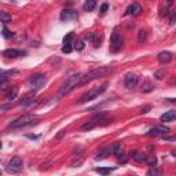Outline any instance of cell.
Here are the masks:
<instances>
[{
    "instance_id": "cell-1",
    "label": "cell",
    "mask_w": 176,
    "mask_h": 176,
    "mask_svg": "<svg viewBox=\"0 0 176 176\" xmlns=\"http://www.w3.org/2000/svg\"><path fill=\"white\" fill-rule=\"evenodd\" d=\"M114 69L113 68H109V66H100L98 69H94L91 72L85 73L84 76H81V81H80V85H84L89 81L95 80V79H99V77H103V76H107L113 72Z\"/></svg>"
},
{
    "instance_id": "cell-2",
    "label": "cell",
    "mask_w": 176,
    "mask_h": 176,
    "mask_svg": "<svg viewBox=\"0 0 176 176\" xmlns=\"http://www.w3.org/2000/svg\"><path fill=\"white\" fill-rule=\"evenodd\" d=\"M80 81H81V74L80 73L70 76L68 80H66V83L62 85V88H61L59 96H63V95H66V94H69L70 91H73L77 85H80Z\"/></svg>"
},
{
    "instance_id": "cell-3",
    "label": "cell",
    "mask_w": 176,
    "mask_h": 176,
    "mask_svg": "<svg viewBox=\"0 0 176 176\" xmlns=\"http://www.w3.org/2000/svg\"><path fill=\"white\" fill-rule=\"evenodd\" d=\"M109 87L107 83H105L102 87H98V88H94V89H91V91H88L85 92L84 95L81 96V99H80V103H87V102H89V100H94L96 99L99 95H102L105 91H106V88Z\"/></svg>"
},
{
    "instance_id": "cell-4",
    "label": "cell",
    "mask_w": 176,
    "mask_h": 176,
    "mask_svg": "<svg viewBox=\"0 0 176 176\" xmlns=\"http://www.w3.org/2000/svg\"><path fill=\"white\" fill-rule=\"evenodd\" d=\"M124 44V37L118 30H114L110 37V52H118L123 48Z\"/></svg>"
},
{
    "instance_id": "cell-5",
    "label": "cell",
    "mask_w": 176,
    "mask_h": 176,
    "mask_svg": "<svg viewBox=\"0 0 176 176\" xmlns=\"http://www.w3.org/2000/svg\"><path fill=\"white\" fill-rule=\"evenodd\" d=\"M35 120V117L30 116V114H24V116L18 117L14 121H11L8 124V128H21V127H25V125H30Z\"/></svg>"
},
{
    "instance_id": "cell-6",
    "label": "cell",
    "mask_w": 176,
    "mask_h": 176,
    "mask_svg": "<svg viewBox=\"0 0 176 176\" xmlns=\"http://www.w3.org/2000/svg\"><path fill=\"white\" fill-rule=\"evenodd\" d=\"M22 168H24V161H22V158H19V157L11 158L10 162H8V165H7V171L8 172H12V173L21 172Z\"/></svg>"
},
{
    "instance_id": "cell-7",
    "label": "cell",
    "mask_w": 176,
    "mask_h": 176,
    "mask_svg": "<svg viewBox=\"0 0 176 176\" xmlns=\"http://www.w3.org/2000/svg\"><path fill=\"white\" fill-rule=\"evenodd\" d=\"M45 81H47V77L44 76V74H33L29 79V85L33 87L35 89H40V88L44 87Z\"/></svg>"
},
{
    "instance_id": "cell-8",
    "label": "cell",
    "mask_w": 176,
    "mask_h": 176,
    "mask_svg": "<svg viewBox=\"0 0 176 176\" xmlns=\"http://www.w3.org/2000/svg\"><path fill=\"white\" fill-rule=\"evenodd\" d=\"M138 80H139V77L136 76L135 73H128L124 79V84L128 89H132V88H135V85L138 84Z\"/></svg>"
},
{
    "instance_id": "cell-9",
    "label": "cell",
    "mask_w": 176,
    "mask_h": 176,
    "mask_svg": "<svg viewBox=\"0 0 176 176\" xmlns=\"http://www.w3.org/2000/svg\"><path fill=\"white\" fill-rule=\"evenodd\" d=\"M169 128L168 127H164V125H160V127H154V128L149 129L147 135L149 136H158V135H164V133H168Z\"/></svg>"
},
{
    "instance_id": "cell-10",
    "label": "cell",
    "mask_w": 176,
    "mask_h": 176,
    "mask_svg": "<svg viewBox=\"0 0 176 176\" xmlns=\"http://www.w3.org/2000/svg\"><path fill=\"white\" fill-rule=\"evenodd\" d=\"M3 55L7 56V58H18V56H25L26 55V51H22V50H6L3 51Z\"/></svg>"
},
{
    "instance_id": "cell-11",
    "label": "cell",
    "mask_w": 176,
    "mask_h": 176,
    "mask_svg": "<svg viewBox=\"0 0 176 176\" xmlns=\"http://www.w3.org/2000/svg\"><path fill=\"white\" fill-rule=\"evenodd\" d=\"M77 18V14L70 8H65L63 11L61 12V21H70Z\"/></svg>"
},
{
    "instance_id": "cell-12",
    "label": "cell",
    "mask_w": 176,
    "mask_h": 176,
    "mask_svg": "<svg viewBox=\"0 0 176 176\" xmlns=\"http://www.w3.org/2000/svg\"><path fill=\"white\" fill-rule=\"evenodd\" d=\"M175 120H176V112L175 110H169V112L164 113V114L160 117V121H162V123H173Z\"/></svg>"
},
{
    "instance_id": "cell-13",
    "label": "cell",
    "mask_w": 176,
    "mask_h": 176,
    "mask_svg": "<svg viewBox=\"0 0 176 176\" xmlns=\"http://www.w3.org/2000/svg\"><path fill=\"white\" fill-rule=\"evenodd\" d=\"M39 103H40V98H30V99L26 100V102L22 105L25 106L26 110H35V109L39 106Z\"/></svg>"
},
{
    "instance_id": "cell-14",
    "label": "cell",
    "mask_w": 176,
    "mask_h": 176,
    "mask_svg": "<svg viewBox=\"0 0 176 176\" xmlns=\"http://www.w3.org/2000/svg\"><path fill=\"white\" fill-rule=\"evenodd\" d=\"M142 12V7H140L138 3H133L132 6H129L125 11V15H139Z\"/></svg>"
},
{
    "instance_id": "cell-15",
    "label": "cell",
    "mask_w": 176,
    "mask_h": 176,
    "mask_svg": "<svg viewBox=\"0 0 176 176\" xmlns=\"http://www.w3.org/2000/svg\"><path fill=\"white\" fill-rule=\"evenodd\" d=\"M110 153H112V146H105V147L100 149L99 153L95 156V160H103V158H106Z\"/></svg>"
},
{
    "instance_id": "cell-16",
    "label": "cell",
    "mask_w": 176,
    "mask_h": 176,
    "mask_svg": "<svg viewBox=\"0 0 176 176\" xmlns=\"http://www.w3.org/2000/svg\"><path fill=\"white\" fill-rule=\"evenodd\" d=\"M158 61H160L161 63H169L171 61H172V54L168 51H162L158 54Z\"/></svg>"
},
{
    "instance_id": "cell-17",
    "label": "cell",
    "mask_w": 176,
    "mask_h": 176,
    "mask_svg": "<svg viewBox=\"0 0 176 176\" xmlns=\"http://www.w3.org/2000/svg\"><path fill=\"white\" fill-rule=\"evenodd\" d=\"M18 92H19V89H18V87H12L10 91L7 92V95H6V100H8V102H11V100H14L18 96Z\"/></svg>"
},
{
    "instance_id": "cell-18",
    "label": "cell",
    "mask_w": 176,
    "mask_h": 176,
    "mask_svg": "<svg viewBox=\"0 0 176 176\" xmlns=\"http://www.w3.org/2000/svg\"><path fill=\"white\" fill-rule=\"evenodd\" d=\"M95 7H96L95 0H87V1L83 4V10H84V11H94Z\"/></svg>"
},
{
    "instance_id": "cell-19",
    "label": "cell",
    "mask_w": 176,
    "mask_h": 176,
    "mask_svg": "<svg viewBox=\"0 0 176 176\" xmlns=\"http://www.w3.org/2000/svg\"><path fill=\"white\" fill-rule=\"evenodd\" d=\"M96 127V123L95 121H88V123H85L84 125H81V128H80V131L81 132H85V131H91V129H94Z\"/></svg>"
},
{
    "instance_id": "cell-20",
    "label": "cell",
    "mask_w": 176,
    "mask_h": 176,
    "mask_svg": "<svg viewBox=\"0 0 176 176\" xmlns=\"http://www.w3.org/2000/svg\"><path fill=\"white\" fill-rule=\"evenodd\" d=\"M0 21L4 22V24H10V22H12V18H11V15H10L8 12L0 11Z\"/></svg>"
},
{
    "instance_id": "cell-21",
    "label": "cell",
    "mask_w": 176,
    "mask_h": 176,
    "mask_svg": "<svg viewBox=\"0 0 176 176\" xmlns=\"http://www.w3.org/2000/svg\"><path fill=\"white\" fill-rule=\"evenodd\" d=\"M131 157H132V158H133L135 161H138V162H143V161H146V157H144L142 153H139V151L131 153Z\"/></svg>"
},
{
    "instance_id": "cell-22",
    "label": "cell",
    "mask_w": 176,
    "mask_h": 176,
    "mask_svg": "<svg viewBox=\"0 0 176 176\" xmlns=\"http://www.w3.org/2000/svg\"><path fill=\"white\" fill-rule=\"evenodd\" d=\"M146 37H147V32L144 29H139V32H138V41L140 44H143L146 41Z\"/></svg>"
},
{
    "instance_id": "cell-23",
    "label": "cell",
    "mask_w": 176,
    "mask_h": 176,
    "mask_svg": "<svg viewBox=\"0 0 176 176\" xmlns=\"http://www.w3.org/2000/svg\"><path fill=\"white\" fill-rule=\"evenodd\" d=\"M121 151H123V147H121L120 143H114V146H112V153L116 154V156H121Z\"/></svg>"
},
{
    "instance_id": "cell-24",
    "label": "cell",
    "mask_w": 176,
    "mask_h": 176,
    "mask_svg": "<svg viewBox=\"0 0 176 176\" xmlns=\"http://www.w3.org/2000/svg\"><path fill=\"white\" fill-rule=\"evenodd\" d=\"M153 88H154V85H153L151 83L146 81V83L142 84V92H150V91H153Z\"/></svg>"
},
{
    "instance_id": "cell-25",
    "label": "cell",
    "mask_w": 176,
    "mask_h": 176,
    "mask_svg": "<svg viewBox=\"0 0 176 176\" xmlns=\"http://www.w3.org/2000/svg\"><path fill=\"white\" fill-rule=\"evenodd\" d=\"M147 175L149 176H160L161 175V171L156 167H151V169H149L147 171Z\"/></svg>"
},
{
    "instance_id": "cell-26",
    "label": "cell",
    "mask_w": 176,
    "mask_h": 176,
    "mask_svg": "<svg viewBox=\"0 0 176 176\" xmlns=\"http://www.w3.org/2000/svg\"><path fill=\"white\" fill-rule=\"evenodd\" d=\"M95 171L98 173H100V175H107V173L113 172V171H114V168H96Z\"/></svg>"
},
{
    "instance_id": "cell-27",
    "label": "cell",
    "mask_w": 176,
    "mask_h": 176,
    "mask_svg": "<svg viewBox=\"0 0 176 176\" xmlns=\"http://www.w3.org/2000/svg\"><path fill=\"white\" fill-rule=\"evenodd\" d=\"M72 44L70 43H65L63 44V47H62V52H63V54H70V52H72Z\"/></svg>"
},
{
    "instance_id": "cell-28",
    "label": "cell",
    "mask_w": 176,
    "mask_h": 176,
    "mask_svg": "<svg viewBox=\"0 0 176 176\" xmlns=\"http://www.w3.org/2000/svg\"><path fill=\"white\" fill-rule=\"evenodd\" d=\"M154 77H156L157 80H162L165 77V72L164 70H157V72H154Z\"/></svg>"
},
{
    "instance_id": "cell-29",
    "label": "cell",
    "mask_w": 176,
    "mask_h": 176,
    "mask_svg": "<svg viewBox=\"0 0 176 176\" xmlns=\"http://www.w3.org/2000/svg\"><path fill=\"white\" fill-rule=\"evenodd\" d=\"M84 47H85V44H84V41H77L76 44H74V48H76V51H83L84 50Z\"/></svg>"
},
{
    "instance_id": "cell-30",
    "label": "cell",
    "mask_w": 176,
    "mask_h": 176,
    "mask_svg": "<svg viewBox=\"0 0 176 176\" xmlns=\"http://www.w3.org/2000/svg\"><path fill=\"white\" fill-rule=\"evenodd\" d=\"M146 161H147V164L149 165H151V167H156V164H157V158L154 156H151V157H149V158H146Z\"/></svg>"
},
{
    "instance_id": "cell-31",
    "label": "cell",
    "mask_w": 176,
    "mask_h": 176,
    "mask_svg": "<svg viewBox=\"0 0 176 176\" xmlns=\"http://www.w3.org/2000/svg\"><path fill=\"white\" fill-rule=\"evenodd\" d=\"M10 109H11V105H10V103L1 105V106H0V114H3V113H6L7 110H10Z\"/></svg>"
},
{
    "instance_id": "cell-32",
    "label": "cell",
    "mask_w": 176,
    "mask_h": 176,
    "mask_svg": "<svg viewBox=\"0 0 176 176\" xmlns=\"http://www.w3.org/2000/svg\"><path fill=\"white\" fill-rule=\"evenodd\" d=\"M73 37H74V33L73 32L68 33V36H65V39H63V44L65 43H70V41L73 40Z\"/></svg>"
},
{
    "instance_id": "cell-33",
    "label": "cell",
    "mask_w": 176,
    "mask_h": 176,
    "mask_svg": "<svg viewBox=\"0 0 176 176\" xmlns=\"http://www.w3.org/2000/svg\"><path fill=\"white\" fill-rule=\"evenodd\" d=\"M161 136H162V139L164 140H168V142H175L176 140L175 136H168L167 133H164V135H161Z\"/></svg>"
},
{
    "instance_id": "cell-34",
    "label": "cell",
    "mask_w": 176,
    "mask_h": 176,
    "mask_svg": "<svg viewBox=\"0 0 176 176\" xmlns=\"http://www.w3.org/2000/svg\"><path fill=\"white\" fill-rule=\"evenodd\" d=\"M107 8H109V4H107V3H103L102 6H100V11H102V12H106V11H107Z\"/></svg>"
},
{
    "instance_id": "cell-35",
    "label": "cell",
    "mask_w": 176,
    "mask_h": 176,
    "mask_svg": "<svg viewBox=\"0 0 176 176\" xmlns=\"http://www.w3.org/2000/svg\"><path fill=\"white\" fill-rule=\"evenodd\" d=\"M3 36H4V37H7V39H8V37H11V36H12V33H10V32L7 30V29L4 28V29H3Z\"/></svg>"
},
{
    "instance_id": "cell-36",
    "label": "cell",
    "mask_w": 176,
    "mask_h": 176,
    "mask_svg": "<svg viewBox=\"0 0 176 176\" xmlns=\"http://www.w3.org/2000/svg\"><path fill=\"white\" fill-rule=\"evenodd\" d=\"M150 109H151V106H144V107H142V110H140V114H144V113H147Z\"/></svg>"
},
{
    "instance_id": "cell-37",
    "label": "cell",
    "mask_w": 176,
    "mask_h": 176,
    "mask_svg": "<svg viewBox=\"0 0 176 176\" xmlns=\"http://www.w3.org/2000/svg\"><path fill=\"white\" fill-rule=\"evenodd\" d=\"M117 157H118V162H120V164H124L125 161H127V157H125V156H123V157L117 156Z\"/></svg>"
},
{
    "instance_id": "cell-38",
    "label": "cell",
    "mask_w": 176,
    "mask_h": 176,
    "mask_svg": "<svg viewBox=\"0 0 176 176\" xmlns=\"http://www.w3.org/2000/svg\"><path fill=\"white\" fill-rule=\"evenodd\" d=\"M65 133H66V131H65V129H63V131H61L59 133H58V135L55 136V138H56V139H61V138H62V136H63Z\"/></svg>"
},
{
    "instance_id": "cell-39",
    "label": "cell",
    "mask_w": 176,
    "mask_h": 176,
    "mask_svg": "<svg viewBox=\"0 0 176 176\" xmlns=\"http://www.w3.org/2000/svg\"><path fill=\"white\" fill-rule=\"evenodd\" d=\"M28 138H30V139H37V136H36V135H29Z\"/></svg>"
},
{
    "instance_id": "cell-40",
    "label": "cell",
    "mask_w": 176,
    "mask_h": 176,
    "mask_svg": "<svg viewBox=\"0 0 176 176\" xmlns=\"http://www.w3.org/2000/svg\"><path fill=\"white\" fill-rule=\"evenodd\" d=\"M167 3H168V4H169V6H171V4H172V3H173V0H167Z\"/></svg>"
},
{
    "instance_id": "cell-41",
    "label": "cell",
    "mask_w": 176,
    "mask_h": 176,
    "mask_svg": "<svg viewBox=\"0 0 176 176\" xmlns=\"http://www.w3.org/2000/svg\"><path fill=\"white\" fill-rule=\"evenodd\" d=\"M0 149H1V142H0Z\"/></svg>"
},
{
    "instance_id": "cell-42",
    "label": "cell",
    "mask_w": 176,
    "mask_h": 176,
    "mask_svg": "<svg viewBox=\"0 0 176 176\" xmlns=\"http://www.w3.org/2000/svg\"><path fill=\"white\" fill-rule=\"evenodd\" d=\"M0 176H1V171H0Z\"/></svg>"
}]
</instances>
